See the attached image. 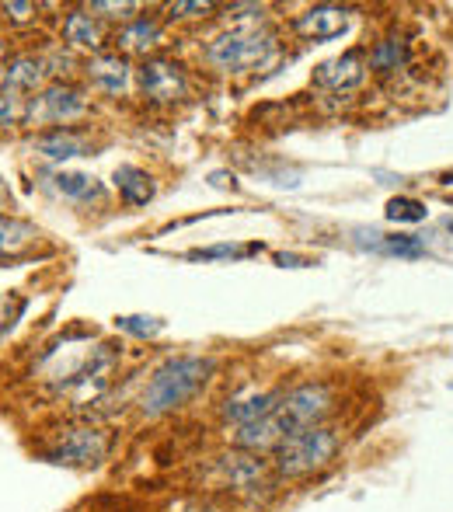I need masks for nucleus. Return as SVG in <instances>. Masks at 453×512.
Listing matches in <instances>:
<instances>
[{
	"label": "nucleus",
	"instance_id": "nucleus-1",
	"mask_svg": "<svg viewBox=\"0 0 453 512\" xmlns=\"http://www.w3.org/2000/svg\"><path fill=\"white\" fill-rule=\"evenodd\" d=\"M210 373H213V359H199V356L168 359V363L147 380V387H143L140 411L147 418H161V415H168V411L182 408L185 401L196 398V391L210 380Z\"/></svg>",
	"mask_w": 453,
	"mask_h": 512
},
{
	"label": "nucleus",
	"instance_id": "nucleus-2",
	"mask_svg": "<svg viewBox=\"0 0 453 512\" xmlns=\"http://www.w3.org/2000/svg\"><path fill=\"white\" fill-rule=\"evenodd\" d=\"M339 453V432L325 425L293 429L276 446V471L283 478H307V474L328 467Z\"/></svg>",
	"mask_w": 453,
	"mask_h": 512
},
{
	"label": "nucleus",
	"instance_id": "nucleus-3",
	"mask_svg": "<svg viewBox=\"0 0 453 512\" xmlns=\"http://www.w3.org/2000/svg\"><path fill=\"white\" fill-rule=\"evenodd\" d=\"M276 53V39L269 32H258V28H237L227 32L206 49V60L217 70L227 74H244V70H258L272 60Z\"/></svg>",
	"mask_w": 453,
	"mask_h": 512
},
{
	"label": "nucleus",
	"instance_id": "nucleus-4",
	"mask_svg": "<svg viewBox=\"0 0 453 512\" xmlns=\"http://www.w3.org/2000/svg\"><path fill=\"white\" fill-rule=\"evenodd\" d=\"M335 408V394L328 384H300L293 391H286L279 398L276 415L286 422V429H311V425H321Z\"/></svg>",
	"mask_w": 453,
	"mask_h": 512
},
{
	"label": "nucleus",
	"instance_id": "nucleus-5",
	"mask_svg": "<svg viewBox=\"0 0 453 512\" xmlns=\"http://www.w3.org/2000/svg\"><path fill=\"white\" fill-rule=\"evenodd\" d=\"M109 453V436L102 429H91V425H74V429H63L56 436V446L49 457L56 464H77V467H91L98 460H105Z\"/></svg>",
	"mask_w": 453,
	"mask_h": 512
},
{
	"label": "nucleus",
	"instance_id": "nucleus-6",
	"mask_svg": "<svg viewBox=\"0 0 453 512\" xmlns=\"http://www.w3.org/2000/svg\"><path fill=\"white\" fill-rule=\"evenodd\" d=\"M140 84H143V95L157 105H168V102H178L185 95V70L178 67L175 60H147L140 67Z\"/></svg>",
	"mask_w": 453,
	"mask_h": 512
},
{
	"label": "nucleus",
	"instance_id": "nucleus-7",
	"mask_svg": "<svg viewBox=\"0 0 453 512\" xmlns=\"http://www.w3.org/2000/svg\"><path fill=\"white\" fill-rule=\"evenodd\" d=\"M84 112V98L77 95L74 88H63V84H56V88H46L39 98H35L32 105H28V119L32 122H67L74 119V115Z\"/></svg>",
	"mask_w": 453,
	"mask_h": 512
},
{
	"label": "nucleus",
	"instance_id": "nucleus-8",
	"mask_svg": "<svg viewBox=\"0 0 453 512\" xmlns=\"http://www.w3.org/2000/svg\"><path fill=\"white\" fill-rule=\"evenodd\" d=\"M297 35L311 42H325V39H335L349 28V11L345 7H335V4H318L311 11H304L297 21H293Z\"/></svg>",
	"mask_w": 453,
	"mask_h": 512
},
{
	"label": "nucleus",
	"instance_id": "nucleus-9",
	"mask_svg": "<svg viewBox=\"0 0 453 512\" xmlns=\"http://www.w3.org/2000/svg\"><path fill=\"white\" fill-rule=\"evenodd\" d=\"M286 422L272 411V415L258 418V422H248V425H237L234 429V446L244 453H262V450H276L279 439L286 436Z\"/></svg>",
	"mask_w": 453,
	"mask_h": 512
},
{
	"label": "nucleus",
	"instance_id": "nucleus-10",
	"mask_svg": "<svg viewBox=\"0 0 453 512\" xmlns=\"http://www.w3.org/2000/svg\"><path fill=\"white\" fill-rule=\"evenodd\" d=\"M366 60H370V56H366L363 49H352V53L339 56V60L321 63V67L314 70V84H321V88H332V91L352 88V84L363 81Z\"/></svg>",
	"mask_w": 453,
	"mask_h": 512
},
{
	"label": "nucleus",
	"instance_id": "nucleus-11",
	"mask_svg": "<svg viewBox=\"0 0 453 512\" xmlns=\"http://www.w3.org/2000/svg\"><path fill=\"white\" fill-rule=\"evenodd\" d=\"M32 147L39 150L42 157H49V161H70V157L88 154V136L60 126V129H49V133H42Z\"/></svg>",
	"mask_w": 453,
	"mask_h": 512
},
{
	"label": "nucleus",
	"instance_id": "nucleus-12",
	"mask_svg": "<svg viewBox=\"0 0 453 512\" xmlns=\"http://www.w3.org/2000/svg\"><path fill=\"white\" fill-rule=\"evenodd\" d=\"M220 471L234 488H255L265 481V464L258 460V453H230L220 460Z\"/></svg>",
	"mask_w": 453,
	"mask_h": 512
},
{
	"label": "nucleus",
	"instance_id": "nucleus-13",
	"mask_svg": "<svg viewBox=\"0 0 453 512\" xmlns=\"http://www.w3.org/2000/svg\"><path fill=\"white\" fill-rule=\"evenodd\" d=\"M276 408H279V394H251V398L227 401L224 418L234 422V429H237V425H248V422H258V418L272 415Z\"/></svg>",
	"mask_w": 453,
	"mask_h": 512
},
{
	"label": "nucleus",
	"instance_id": "nucleus-14",
	"mask_svg": "<svg viewBox=\"0 0 453 512\" xmlns=\"http://www.w3.org/2000/svg\"><path fill=\"white\" fill-rule=\"evenodd\" d=\"M88 77L102 91L119 95V91L126 88V81H129V67H126V60H119V56H98V60H91Z\"/></svg>",
	"mask_w": 453,
	"mask_h": 512
},
{
	"label": "nucleus",
	"instance_id": "nucleus-15",
	"mask_svg": "<svg viewBox=\"0 0 453 512\" xmlns=\"http://www.w3.org/2000/svg\"><path fill=\"white\" fill-rule=\"evenodd\" d=\"M115 185H119L122 199H126L129 206H143L150 196H154V182H150V175L140 168H133V164H122V168L115 171Z\"/></svg>",
	"mask_w": 453,
	"mask_h": 512
},
{
	"label": "nucleus",
	"instance_id": "nucleus-16",
	"mask_svg": "<svg viewBox=\"0 0 453 512\" xmlns=\"http://www.w3.org/2000/svg\"><path fill=\"white\" fill-rule=\"evenodd\" d=\"M42 77H46V63L35 60V56H21V60H14L11 67H7L4 84H7V91L14 95V91H32V88H39Z\"/></svg>",
	"mask_w": 453,
	"mask_h": 512
},
{
	"label": "nucleus",
	"instance_id": "nucleus-17",
	"mask_svg": "<svg viewBox=\"0 0 453 512\" xmlns=\"http://www.w3.org/2000/svg\"><path fill=\"white\" fill-rule=\"evenodd\" d=\"M63 39H67L70 46H81V49L102 46V32H98V25L91 21V14H84V11L67 14V21H63Z\"/></svg>",
	"mask_w": 453,
	"mask_h": 512
},
{
	"label": "nucleus",
	"instance_id": "nucleus-18",
	"mask_svg": "<svg viewBox=\"0 0 453 512\" xmlns=\"http://www.w3.org/2000/svg\"><path fill=\"white\" fill-rule=\"evenodd\" d=\"M32 241H39V230L32 223L0 213V255H14V251L28 248Z\"/></svg>",
	"mask_w": 453,
	"mask_h": 512
},
{
	"label": "nucleus",
	"instance_id": "nucleus-19",
	"mask_svg": "<svg viewBox=\"0 0 453 512\" xmlns=\"http://www.w3.org/2000/svg\"><path fill=\"white\" fill-rule=\"evenodd\" d=\"M408 63V46L401 39H380L377 46L370 49V67L377 74H394L398 67Z\"/></svg>",
	"mask_w": 453,
	"mask_h": 512
},
{
	"label": "nucleus",
	"instance_id": "nucleus-20",
	"mask_svg": "<svg viewBox=\"0 0 453 512\" xmlns=\"http://www.w3.org/2000/svg\"><path fill=\"white\" fill-rule=\"evenodd\" d=\"M157 35H161V28H157V21H150V18H136L129 28H122L119 46H122V49H129V53H147V49L157 42Z\"/></svg>",
	"mask_w": 453,
	"mask_h": 512
},
{
	"label": "nucleus",
	"instance_id": "nucleus-21",
	"mask_svg": "<svg viewBox=\"0 0 453 512\" xmlns=\"http://www.w3.org/2000/svg\"><path fill=\"white\" fill-rule=\"evenodd\" d=\"M373 241H363L366 248L380 251V255H398V258H419L426 255V244L415 241V237H384V234H370Z\"/></svg>",
	"mask_w": 453,
	"mask_h": 512
},
{
	"label": "nucleus",
	"instance_id": "nucleus-22",
	"mask_svg": "<svg viewBox=\"0 0 453 512\" xmlns=\"http://www.w3.org/2000/svg\"><path fill=\"white\" fill-rule=\"evenodd\" d=\"M56 189L63 192L67 199H95L98 196V185L91 175H77V171H60V175L53 178Z\"/></svg>",
	"mask_w": 453,
	"mask_h": 512
},
{
	"label": "nucleus",
	"instance_id": "nucleus-23",
	"mask_svg": "<svg viewBox=\"0 0 453 512\" xmlns=\"http://www.w3.org/2000/svg\"><path fill=\"white\" fill-rule=\"evenodd\" d=\"M384 213H387V220H394V223H422L429 216V209L426 203H419V199H412V196H398L387 203Z\"/></svg>",
	"mask_w": 453,
	"mask_h": 512
},
{
	"label": "nucleus",
	"instance_id": "nucleus-24",
	"mask_svg": "<svg viewBox=\"0 0 453 512\" xmlns=\"http://www.w3.org/2000/svg\"><path fill=\"white\" fill-rule=\"evenodd\" d=\"M115 328L129 331V335H136V338H150V335L161 331V321H157V317H119Z\"/></svg>",
	"mask_w": 453,
	"mask_h": 512
},
{
	"label": "nucleus",
	"instance_id": "nucleus-25",
	"mask_svg": "<svg viewBox=\"0 0 453 512\" xmlns=\"http://www.w3.org/2000/svg\"><path fill=\"white\" fill-rule=\"evenodd\" d=\"M21 300L18 297H7V300H0V335H4V331H11V324H14V317L21 314Z\"/></svg>",
	"mask_w": 453,
	"mask_h": 512
},
{
	"label": "nucleus",
	"instance_id": "nucleus-26",
	"mask_svg": "<svg viewBox=\"0 0 453 512\" xmlns=\"http://www.w3.org/2000/svg\"><path fill=\"white\" fill-rule=\"evenodd\" d=\"M21 115V108H18V98L7 91V95H0V126H7V122H14Z\"/></svg>",
	"mask_w": 453,
	"mask_h": 512
},
{
	"label": "nucleus",
	"instance_id": "nucleus-27",
	"mask_svg": "<svg viewBox=\"0 0 453 512\" xmlns=\"http://www.w3.org/2000/svg\"><path fill=\"white\" fill-rule=\"evenodd\" d=\"M255 248H234V244H220V248H206V251H192L189 258H220V255H248Z\"/></svg>",
	"mask_w": 453,
	"mask_h": 512
},
{
	"label": "nucleus",
	"instance_id": "nucleus-28",
	"mask_svg": "<svg viewBox=\"0 0 453 512\" xmlns=\"http://www.w3.org/2000/svg\"><path fill=\"white\" fill-rule=\"evenodd\" d=\"M95 11H109V18H122L126 11H133V4H95Z\"/></svg>",
	"mask_w": 453,
	"mask_h": 512
},
{
	"label": "nucleus",
	"instance_id": "nucleus-29",
	"mask_svg": "<svg viewBox=\"0 0 453 512\" xmlns=\"http://www.w3.org/2000/svg\"><path fill=\"white\" fill-rule=\"evenodd\" d=\"M7 11H11V18H18V21H25V18H32V11H35V4H7Z\"/></svg>",
	"mask_w": 453,
	"mask_h": 512
},
{
	"label": "nucleus",
	"instance_id": "nucleus-30",
	"mask_svg": "<svg viewBox=\"0 0 453 512\" xmlns=\"http://www.w3.org/2000/svg\"><path fill=\"white\" fill-rule=\"evenodd\" d=\"M7 199V189H4V182H0V203H4Z\"/></svg>",
	"mask_w": 453,
	"mask_h": 512
},
{
	"label": "nucleus",
	"instance_id": "nucleus-31",
	"mask_svg": "<svg viewBox=\"0 0 453 512\" xmlns=\"http://www.w3.org/2000/svg\"><path fill=\"white\" fill-rule=\"evenodd\" d=\"M447 230H450V234H453V216H450V220H447Z\"/></svg>",
	"mask_w": 453,
	"mask_h": 512
}]
</instances>
